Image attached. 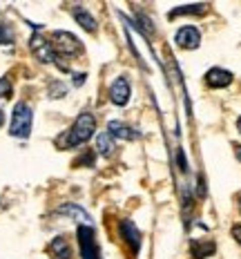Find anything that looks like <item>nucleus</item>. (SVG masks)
Instances as JSON below:
<instances>
[{
    "mask_svg": "<svg viewBox=\"0 0 241 259\" xmlns=\"http://www.w3.org/2000/svg\"><path fill=\"white\" fill-rule=\"evenodd\" d=\"M94 130H96V118H94V114H89V112H83V114L76 116L74 125L56 139V145L61 150L83 145L85 141H89V137L94 134Z\"/></svg>",
    "mask_w": 241,
    "mask_h": 259,
    "instance_id": "f257e3e1",
    "label": "nucleus"
},
{
    "mask_svg": "<svg viewBox=\"0 0 241 259\" xmlns=\"http://www.w3.org/2000/svg\"><path fill=\"white\" fill-rule=\"evenodd\" d=\"M31 121H34V112L27 103H16L14 114H12V127H9V134L18 139H27L31 134Z\"/></svg>",
    "mask_w": 241,
    "mask_h": 259,
    "instance_id": "f03ea898",
    "label": "nucleus"
},
{
    "mask_svg": "<svg viewBox=\"0 0 241 259\" xmlns=\"http://www.w3.org/2000/svg\"><path fill=\"white\" fill-rule=\"evenodd\" d=\"M52 47L54 52H56V56L61 54V56H67V58H76L80 52H83V42H80L74 34H69V31H54L52 36Z\"/></svg>",
    "mask_w": 241,
    "mask_h": 259,
    "instance_id": "7ed1b4c3",
    "label": "nucleus"
},
{
    "mask_svg": "<svg viewBox=\"0 0 241 259\" xmlns=\"http://www.w3.org/2000/svg\"><path fill=\"white\" fill-rule=\"evenodd\" d=\"M78 246H80V257L83 259H101L92 226H78Z\"/></svg>",
    "mask_w": 241,
    "mask_h": 259,
    "instance_id": "20e7f679",
    "label": "nucleus"
},
{
    "mask_svg": "<svg viewBox=\"0 0 241 259\" xmlns=\"http://www.w3.org/2000/svg\"><path fill=\"white\" fill-rule=\"evenodd\" d=\"M29 50H31V54H34L40 63H58L56 52H54L52 42L47 40L45 36H40V34L31 36V38H29Z\"/></svg>",
    "mask_w": 241,
    "mask_h": 259,
    "instance_id": "39448f33",
    "label": "nucleus"
},
{
    "mask_svg": "<svg viewBox=\"0 0 241 259\" xmlns=\"http://www.w3.org/2000/svg\"><path fill=\"white\" fill-rule=\"evenodd\" d=\"M174 42L181 47V50H197L201 42V34L197 27L192 25H183L179 31L174 34Z\"/></svg>",
    "mask_w": 241,
    "mask_h": 259,
    "instance_id": "423d86ee",
    "label": "nucleus"
},
{
    "mask_svg": "<svg viewBox=\"0 0 241 259\" xmlns=\"http://www.w3.org/2000/svg\"><path fill=\"white\" fill-rule=\"evenodd\" d=\"M130 94H132V90H130V83H127L125 76H119V78L112 80V85H110V101L114 105L123 107L127 101H130Z\"/></svg>",
    "mask_w": 241,
    "mask_h": 259,
    "instance_id": "0eeeda50",
    "label": "nucleus"
},
{
    "mask_svg": "<svg viewBox=\"0 0 241 259\" xmlns=\"http://www.w3.org/2000/svg\"><path fill=\"white\" fill-rule=\"evenodd\" d=\"M206 83L210 85V88H228V85L232 83V74L223 67H212V69H208V74H206Z\"/></svg>",
    "mask_w": 241,
    "mask_h": 259,
    "instance_id": "6e6552de",
    "label": "nucleus"
},
{
    "mask_svg": "<svg viewBox=\"0 0 241 259\" xmlns=\"http://www.w3.org/2000/svg\"><path fill=\"white\" fill-rule=\"evenodd\" d=\"M121 235H123V239L130 244L132 252H136L138 248H141V233H138V228L132 224L130 219L121 221Z\"/></svg>",
    "mask_w": 241,
    "mask_h": 259,
    "instance_id": "1a4fd4ad",
    "label": "nucleus"
},
{
    "mask_svg": "<svg viewBox=\"0 0 241 259\" xmlns=\"http://www.w3.org/2000/svg\"><path fill=\"white\" fill-rule=\"evenodd\" d=\"M107 134H110L112 139H121V141H132V139H136V132H134L132 127H127L125 123H121V121H110Z\"/></svg>",
    "mask_w": 241,
    "mask_h": 259,
    "instance_id": "9d476101",
    "label": "nucleus"
},
{
    "mask_svg": "<svg viewBox=\"0 0 241 259\" xmlns=\"http://www.w3.org/2000/svg\"><path fill=\"white\" fill-rule=\"evenodd\" d=\"M50 255L54 259H72V248H69L65 237H54L50 244Z\"/></svg>",
    "mask_w": 241,
    "mask_h": 259,
    "instance_id": "9b49d317",
    "label": "nucleus"
},
{
    "mask_svg": "<svg viewBox=\"0 0 241 259\" xmlns=\"http://www.w3.org/2000/svg\"><path fill=\"white\" fill-rule=\"evenodd\" d=\"M214 241H208V239H203V241H197V239H192L190 241V252H192V259H203V257H210L212 252H214Z\"/></svg>",
    "mask_w": 241,
    "mask_h": 259,
    "instance_id": "f8f14e48",
    "label": "nucleus"
},
{
    "mask_svg": "<svg viewBox=\"0 0 241 259\" xmlns=\"http://www.w3.org/2000/svg\"><path fill=\"white\" fill-rule=\"evenodd\" d=\"M72 14H74V18H76V23L83 27L85 31H96L99 23H96L94 16L89 14L87 9H83V7H74V9H72Z\"/></svg>",
    "mask_w": 241,
    "mask_h": 259,
    "instance_id": "ddd939ff",
    "label": "nucleus"
},
{
    "mask_svg": "<svg viewBox=\"0 0 241 259\" xmlns=\"http://www.w3.org/2000/svg\"><path fill=\"white\" fill-rule=\"evenodd\" d=\"M56 214H65V217H69V219L85 221V226H89V224H92V219H89V214L85 212L83 208L74 206V203H65V206H61V208L56 210Z\"/></svg>",
    "mask_w": 241,
    "mask_h": 259,
    "instance_id": "4468645a",
    "label": "nucleus"
},
{
    "mask_svg": "<svg viewBox=\"0 0 241 259\" xmlns=\"http://www.w3.org/2000/svg\"><path fill=\"white\" fill-rule=\"evenodd\" d=\"M208 12V5L206 3H199V5H185V7H176L170 12V18H176V16H183V14H206Z\"/></svg>",
    "mask_w": 241,
    "mask_h": 259,
    "instance_id": "2eb2a0df",
    "label": "nucleus"
},
{
    "mask_svg": "<svg viewBox=\"0 0 241 259\" xmlns=\"http://www.w3.org/2000/svg\"><path fill=\"white\" fill-rule=\"evenodd\" d=\"M112 150H114V141H112L110 134H107V132L99 134V137H96V152L107 156V154H112Z\"/></svg>",
    "mask_w": 241,
    "mask_h": 259,
    "instance_id": "dca6fc26",
    "label": "nucleus"
},
{
    "mask_svg": "<svg viewBox=\"0 0 241 259\" xmlns=\"http://www.w3.org/2000/svg\"><path fill=\"white\" fill-rule=\"evenodd\" d=\"M47 92H50V99H63L67 94V85L61 83V80H52Z\"/></svg>",
    "mask_w": 241,
    "mask_h": 259,
    "instance_id": "f3484780",
    "label": "nucleus"
},
{
    "mask_svg": "<svg viewBox=\"0 0 241 259\" xmlns=\"http://www.w3.org/2000/svg\"><path fill=\"white\" fill-rule=\"evenodd\" d=\"M12 42H14V29L0 20V45H12Z\"/></svg>",
    "mask_w": 241,
    "mask_h": 259,
    "instance_id": "a211bd4d",
    "label": "nucleus"
},
{
    "mask_svg": "<svg viewBox=\"0 0 241 259\" xmlns=\"http://www.w3.org/2000/svg\"><path fill=\"white\" fill-rule=\"evenodd\" d=\"M12 96V80L7 76L0 78V99H9Z\"/></svg>",
    "mask_w": 241,
    "mask_h": 259,
    "instance_id": "6ab92c4d",
    "label": "nucleus"
},
{
    "mask_svg": "<svg viewBox=\"0 0 241 259\" xmlns=\"http://www.w3.org/2000/svg\"><path fill=\"white\" fill-rule=\"evenodd\" d=\"M76 165H94V152H85L76 159Z\"/></svg>",
    "mask_w": 241,
    "mask_h": 259,
    "instance_id": "aec40b11",
    "label": "nucleus"
},
{
    "mask_svg": "<svg viewBox=\"0 0 241 259\" xmlns=\"http://www.w3.org/2000/svg\"><path fill=\"white\" fill-rule=\"evenodd\" d=\"M85 78H87V76H85V72H76V74H74V85H83Z\"/></svg>",
    "mask_w": 241,
    "mask_h": 259,
    "instance_id": "412c9836",
    "label": "nucleus"
},
{
    "mask_svg": "<svg viewBox=\"0 0 241 259\" xmlns=\"http://www.w3.org/2000/svg\"><path fill=\"white\" fill-rule=\"evenodd\" d=\"M232 237H234V239H237L239 244H241V224H239V226H234V228H232Z\"/></svg>",
    "mask_w": 241,
    "mask_h": 259,
    "instance_id": "4be33fe9",
    "label": "nucleus"
},
{
    "mask_svg": "<svg viewBox=\"0 0 241 259\" xmlns=\"http://www.w3.org/2000/svg\"><path fill=\"white\" fill-rule=\"evenodd\" d=\"M3 123H5V112L0 110V125H3Z\"/></svg>",
    "mask_w": 241,
    "mask_h": 259,
    "instance_id": "5701e85b",
    "label": "nucleus"
},
{
    "mask_svg": "<svg viewBox=\"0 0 241 259\" xmlns=\"http://www.w3.org/2000/svg\"><path fill=\"white\" fill-rule=\"evenodd\" d=\"M237 130H239V132H241V116H239V121H237Z\"/></svg>",
    "mask_w": 241,
    "mask_h": 259,
    "instance_id": "b1692460",
    "label": "nucleus"
},
{
    "mask_svg": "<svg viewBox=\"0 0 241 259\" xmlns=\"http://www.w3.org/2000/svg\"><path fill=\"white\" fill-rule=\"evenodd\" d=\"M239 206H241V199H239Z\"/></svg>",
    "mask_w": 241,
    "mask_h": 259,
    "instance_id": "393cba45",
    "label": "nucleus"
}]
</instances>
